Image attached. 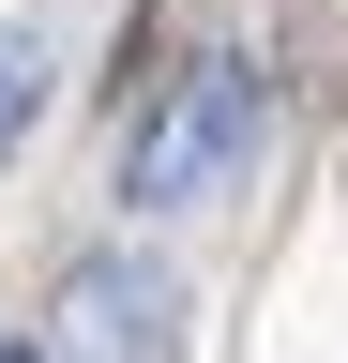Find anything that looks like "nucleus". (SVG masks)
Instances as JSON below:
<instances>
[{"mask_svg": "<svg viewBox=\"0 0 348 363\" xmlns=\"http://www.w3.org/2000/svg\"><path fill=\"white\" fill-rule=\"evenodd\" d=\"M242 152H257V61L212 45V61H182V76L137 106V136H121V197H137V212H197Z\"/></svg>", "mask_w": 348, "mask_h": 363, "instance_id": "obj_1", "label": "nucleus"}, {"mask_svg": "<svg viewBox=\"0 0 348 363\" xmlns=\"http://www.w3.org/2000/svg\"><path fill=\"white\" fill-rule=\"evenodd\" d=\"M46 363H182V288H167V257H137V242L76 257L61 303H46Z\"/></svg>", "mask_w": 348, "mask_h": 363, "instance_id": "obj_2", "label": "nucleus"}, {"mask_svg": "<svg viewBox=\"0 0 348 363\" xmlns=\"http://www.w3.org/2000/svg\"><path fill=\"white\" fill-rule=\"evenodd\" d=\"M46 76H61L46 45H30V30H0V167L30 152V121H46Z\"/></svg>", "mask_w": 348, "mask_h": 363, "instance_id": "obj_3", "label": "nucleus"}, {"mask_svg": "<svg viewBox=\"0 0 348 363\" xmlns=\"http://www.w3.org/2000/svg\"><path fill=\"white\" fill-rule=\"evenodd\" d=\"M0 363H46V348H0Z\"/></svg>", "mask_w": 348, "mask_h": 363, "instance_id": "obj_4", "label": "nucleus"}]
</instances>
